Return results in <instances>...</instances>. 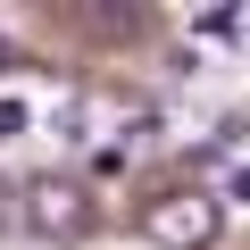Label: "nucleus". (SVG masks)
<instances>
[{"mask_svg": "<svg viewBox=\"0 0 250 250\" xmlns=\"http://www.w3.org/2000/svg\"><path fill=\"white\" fill-rule=\"evenodd\" d=\"M217 225H225V200L200 192V184H175V192L142 200V242H159V250H208Z\"/></svg>", "mask_w": 250, "mask_h": 250, "instance_id": "1", "label": "nucleus"}, {"mask_svg": "<svg viewBox=\"0 0 250 250\" xmlns=\"http://www.w3.org/2000/svg\"><path fill=\"white\" fill-rule=\"evenodd\" d=\"M17 225L42 242H75V233H92V192L67 175H34V184H17Z\"/></svg>", "mask_w": 250, "mask_h": 250, "instance_id": "2", "label": "nucleus"}, {"mask_svg": "<svg viewBox=\"0 0 250 250\" xmlns=\"http://www.w3.org/2000/svg\"><path fill=\"white\" fill-rule=\"evenodd\" d=\"M150 108L134 100V92H75L67 108H59V134L67 142H100V134H125V125H142Z\"/></svg>", "mask_w": 250, "mask_h": 250, "instance_id": "3", "label": "nucleus"}, {"mask_svg": "<svg viewBox=\"0 0 250 250\" xmlns=\"http://www.w3.org/2000/svg\"><path fill=\"white\" fill-rule=\"evenodd\" d=\"M25 125H34V108H25V100H0V142H17Z\"/></svg>", "mask_w": 250, "mask_h": 250, "instance_id": "4", "label": "nucleus"}, {"mask_svg": "<svg viewBox=\"0 0 250 250\" xmlns=\"http://www.w3.org/2000/svg\"><path fill=\"white\" fill-rule=\"evenodd\" d=\"M225 192H233V200H250V167H233V175H225Z\"/></svg>", "mask_w": 250, "mask_h": 250, "instance_id": "5", "label": "nucleus"}, {"mask_svg": "<svg viewBox=\"0 0 250 250\" xmlns=\"http://www.w3.org/2000/svg\"><path fill=\"white\" fill-rule=\"evenodd\" d=\"M0 225H17V192L9 184H0Z\"/></svg>", "mask_w": 250, "mask_h": 250, "instance_id": "6", "label": "nucleus"}, {"mask_svg": "<svg viewBox=\"0 0 250 250\" xmlns=\"http://www.w3.org/2000/svg\"><path fill=\"white\" fill-rule=\"evenodd\" d=\"M9 59H17V50H9V42H0V67H9Z\"/></svg>", "mask_w": 250, "mask_h": 250, "instance_id": "7", "label": "nucleus"}]
</instances>
